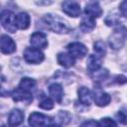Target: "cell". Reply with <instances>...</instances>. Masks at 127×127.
I'll use <instances>...</instances> for the list:
<instances>
[{"label":"cell","instance_id":"11","mask_svg":"<svg viewBox=\"0 0 127 127\" xmlns=\"http://www.w3.org/2000/svg\"><path fill=\"white\" fill-rule=\"evenodd\" d=\"M84 13L86 16H89V17L95 19V18H98L101 16L102 9H101L98 2L91 1V2H88L86 4V6L84 8Z\"/></svg>","mask_w":127,"mask_h":127},{"label":"cell","instance_id":"8","mask_svg":"<svg viewBox=\"0 0 127 127\" xmlns=\"http://www.w3.org/2000/svg\"><path fill=\"white\" fill-rule=\"evenodd\" d=\"M63 11L70 17H78L80 14V6L75 1H64L63 3Z\"/></svg>","mask_w":127,"mask_h":127},{"label":"cell","instance_id":"14","mask_svg":"<svg viewBox=\"0 0 127 127\" xmlns=\"http://www.w3.org/2000/svg\"><path fill=\"white\" fill-rule=\"evenodd\" d=\"M86 67L87 70L91 73L95 72L96 70L100 69L101 66V57H99L98 55H90L87 59L86 62Z\"/></svg>","mask_w":127,"mask_h":127},{"label":"cell","instance_id":"13","mask_svg":"<svg viewBox=\"0 0 127 127\" xmlns=\"http://www.w3.org/2000/svg\"><path fill=\"white\" fill-rule=\"evenodd\" d=\"M24 120V113L19 109H14L10 112L8 117V125L9 127H16L20 125Z\"/></svg>","mask_w":127,"mask_h":127},{"label":"cell","instance_id":"17","mask_svg":"<svg viewBox=\"0 0 127 127\" xmlns=\"http://www.w3.org/2000/svg\"><path fill=\"white\" fill-rule=\"evenodd\" d=\"M78 99L84 105H90L92 99V93L85 86H80L78 88Z\"/></svg>","mask_w":127,"mask_h":127},{"label":"cell","instance_id":"23","mask_svg":"<svg viewBox=\"0 0 127 127\" xmlns=\"http://www.w3.org/2000/svg\"><path fill=\"white\" fill-rule=\"evenodd\" d=\"M98 127H118L116 122L110 118H103L98 122Z\"/></svg>","mask_w":127,"mask_h":127},{"label":"cell","instance_id":"3","mask_svg":"<svg viewBox=\"0 0 127 127\" xmlns=\"http://www.w3.org/2000/svg\"><path fill=\"white\" fill-rule=\"evenodd\" d=\"M16 15L9 11V10H4L1 13V17H0V21H1V25L2 27L10 32V33H15L17 30V25H16Z\"/></svg>","mask_w":127,"mask_h":127},{"label":"cell","instance_id":"9","mask_svg":"<svg viewBox=\"0 0 127 127\" xmlns=\"http://www.w3.org/2000/svg\"><path fill=\"white\" fill-rule=\"evenodd\" d=\"M0 48H1V52L3 54L8 55V54H12L16 51V44L7 35H2L0 38Z\"/></svg>","mask_w":127,"mask_h":127},{"label":"cell","instance_id":"19","mask_svg":"<svg viewBox=\"0 0 127 127\" xmlns=\"http://www.w3.org/2000/svg\"><path fill=\"white\" fill-rule=\"evenodd\" d=\"M36 81L30 77H24L21 79L20 83H19V88L27 91V92H32L33 90H35L36 88Z\"/></svg>","mask_w":127,"mask_h":127},{"label":"cell","instance_id":"2","mask_svg":"<svg viewBox=\"0 0 127 127\" xmlns=\"http://www.w3.org/2000/svg\"><path fill=\"white\" fill-rule=\"evenodd\" d=\"M127 36V29L123 26H118L117 28L114 29L113 33L111 34V36L109 37V45L111 48H113L114 50L120 49L126 39Z\"/></svg>","mask_w":127,"mask_h":127},{"label":"cell","instance_id":"1","mask_svg":"<svg viewBox=\"0 0 127 127\" xmlns=\"http://www.w3.org/2000/svg\"><path fill=\"white\" fill-rule=\"evenodd\" d=\"M44 21L48 29H50L51 31L55 33L65 34L71 30V27L68 25V22L65 21L64 18H61L58 15L48 14L44 17Z\"/></svg>","mask_w":127,"mask_h":127},{"label":"cell","instance_id":"22","mask_svg":"<svg viewBox=\"0 0 127 127\" xmlns=\"http://www.w3.org/2000/svg\"><path fill=\"white\" fill-rule=\"evenodd\" d=\"M94 52L96 53V55H98L99 57H102L105 55L106 53V48H105V44L102 41H97L94 44Z\"/></svg>","mask_w":127,"mask_h":127},{"label":"cell","instance_id":"26","mask_svg":"<svg viewBox=\"0 0 127 127\" xmlns=\"http://www.w3.org/2000/svg\"><path fill=\"white\" fill-rule=\"evenodd\" d=\"M120 12L121 14L124 16V17H127V0L126 1H123L121 4H120Z\"/></svg>","mask_w":127,"mask_h":127},{"label":"cell","instance_id":"25","mask_svg":"<svg viewBox=\"0 0 127 127\" xmlns=\"http://www.w3.org/2000/svg\"><path fill=\"white\" fill-rule=\"evenodd\" d=\"M117 118L118 120L123 123V124H127V111L125 110H120L118 113H117Z\"/></svg>","mask_w":127,"mask_h":127},{"label":"cell","instance_id":"4","mask_svg":"<svg viewBox=\"0 0 127 127\" xmlns=\"http://www.w3.org/2000/svg\"><path fill=\"white\" fill-rule=\"evenodd\" d=\"M24 59L29 64H40L44 61V54L36 48H27L24 51Z\"/></svg>","mask_w":127,"mask_h":127},{"label":"cell","instance_id":"21","mask_svg":"<svg viewBox=\"0 0 127 127\" xmlns=\"http://www.w3.org/2000/svg\"><path fill=\"white\" fill-rule=\"evenodd\" d=\"M39 107L43 108V109H47L50 110L54 107V102L50 97H47L45 95H42V99L39 102Z\"/></svg>","mask_w":127,"mask_h":127},{"label":"cell","instance_id":"12","mask_svg":"<svg viewBox=\"0 0 127 127\" xmlns=\"http://www.w3.org/2000/svg\"><path fill=\"white\" fill-rule=\"evenodd\" d=\"M11 95H12V98L14 99V101H23V102L25 101L27 103H30L33 100V96H32L31 92H27L19 87L17 89L13 90Z\"/></svg>","mask_w":127,"mask_h":127},{"label":"cell","instance_id":"27","mask_svg":"<svg viewBox=\"0 0 127 127\" xmlns=\"http://www.w3.org/2000/svg\"><path fill=\"white\" fill-rule=\"evenodd\" d=\"M117 83H125L127 82V77L123 76V75H119L116 77V80H115Z\"/></svg>","mask_w":127,"mask_h":127},{"label":"cell","instance_id":"15","mask_svg":"<svg viewBox=\"0 0 127 127\" xmlns=\"http://www.w3.org/2000/svg\"><path fill=\"white\" fill-rule=\"evenodd\" d=\"M49 92H50V95L59 103L62 102V99H63V96H64V90H63V87L61 84L59 83H53L50 85L49 87Z\"/></svg>","mask_w":127,"mask_h":127},{"label":"cell","instance_id":"16","mask_svg":"<svg viewBox=\"0 0 127 127\" xmlns=\"http://www.w3.org/2000/svg\"><path fill=\"white\" fill-rule=\"evenodd\" d=\"M58 63L64 67H70L74 64V58L68 53H60L58 55Z\"/></svg>","mask_w":127,"mask_h":127},{"label":"cell","instance_id":"28","mask_svg":"<svg viewBox=\"0 0 127 127\" xmlns=\"http://www.w3.org/2000/svg\"><path fill=\"white\" fill-rule=\"evenodd\" d=\"M47 127H61L60 125H57V124H51V125H48Z\"/></svg>","mask_w":127,"mask_h":127},{"label":"cell","instance_id":"18","mask_svg":"<svg viewBox=\"0 0 127 127\" xmlns=\"http://www.w3.org/2000/svg\"><path fill=\"white\" fill-rule=\"evenodd\" d=\"M30 16L26 12H21L16 17V25L18 29L25 30L30 26Z\"/></svg>","mask_w":127,"mask_h":127},{"label":"cell","instance_id":"5","mask_svg":"<svg viewBox=\"0 0 127 127\" xmlns=\"http://www.w3.org/2000/svg\"><path fill=\"white\" fill-rule=\"evenodd\" d=\"M51 118L43 113L33 112L29 117V124L32 127H43L48 126L51 123Z\"/></svg>","mask_w":127,"mask_h":127},{"label":"cell","instance_id":"20","mask_svg":"<svg viewBox=\"0 0 127 127\" xmlns=\"http://www.w3.org/2000/svg\"><path fill=\"white\" fill-rule=\"evenodd\" d=\"M94 27H95V19H93V18H91L89 16H86V15L81 19L80 29L83 32H89Z\"/></svg>","mask_w":127,"mask_h":127},{"label":"cell","instance_id":"10","mask_svg":"<svg viewBox=\"0 0 127 127\" xmlns=\"http://www.w3.org/2000/svg\"><path fill=\"white\" fill-rule=\"evenodd\" d=\"M31 45L33 46V48L36 49H46L48 46V41H47V37L41 33V32H36L31 36V40H30Z\"/></svg>","mask_w":127,"mask_h":127},{"label":"cell","instance_id":"7","mask_svg":"<svg viewBox=\"0 0 127 127\" xmlns=\"http://www.w3.org/2000/svg\"><path fill=\"white\" fill-rule=\"evenodd\" d=\"M92 98L95 102L96 105L98 106H106L109 104L110 100H111V97L108 93L104 92L101 88L97 87L96 89L93 90V93H92Z\"/></svg>","mask_w":127,"mask_h":127},{"label":"cell","instance_id":"6","mask_svg":"<svg viewBox=\"0 0 127 127\" xmlns=\"http://www.w3.org/2000/svg\"><path fill=\"white\" fill-rule=\"evenodd\" d=\"M67 51H68V54H70L74 59H81L83 58L86 54H87V48L81 44V43H78V42H74V43H71L67 46Z\"/></svg>","mask_w":127,"mask_h":127},{"label":"cell","instance_id":"24","mask_svg":"<svg viewBox=\"0 0 127 127\" xmlns=\"http://www.w3.org/2000/svg\"><path fill=\"white\" fill-rule=\"evenodd\" d=\"M108 75V72L106 69H98L95 72H93V78L95 79H104Z\"/></svg>","mask_w":127,"mask_h":127}]
</instances>
